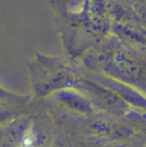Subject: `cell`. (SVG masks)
Returning <instances> with one entry per match:
<instances>
[{"label":"cell","instance_id":"cell-2","mask_svg":"<svg viewBox=\"0 0 146 147\" xmlns=\"http://www.w3.org/2000/svg\"><path fill=\"white\" fill-rule=\"evenodd\" d=\"M11 96L13 97L12 95H10L9 93L4 91L3 90H2V89L0 88V99H1V98H5V97H11Z\"/></svg>","mask_w":146,"mask_h":147},{"label":"cell","instance_id":"cell-3","mask_svg":"<svg viewBox=\"0 0 146 147\" xmlns=\"http://www.w3.org/2000/svg\"><path fill=\"white\" fill-rule=\"evenodd\" d=\"M9 116V114L7 112H0V122L5 121Z\"/></svg>","mask_w":146,"mask_h":147},{"label":"cell","instance_id":"cell-1","mask_svg":"<svg viewBox=\"0 0 146 147\" xmlns=\"http://www.w3.org/2000/svg\"><path fill=\"white\" fill-rule=\"evenodd\" d=\"M59 99L60 101H62L64 104H65L70 109L76 110L77 112L85 113L89 109L84 101H83L81 97L76 94H71L68 92L63 93L59 96Z\"/></svg>","mask_w":146,"mask_h":147}]
</instances>
